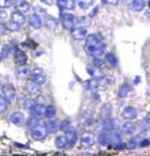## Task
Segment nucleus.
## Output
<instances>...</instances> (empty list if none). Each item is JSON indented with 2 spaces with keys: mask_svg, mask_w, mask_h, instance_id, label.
<instances>
[{
  "mask_svg": "<svg viewBox=\"0 0 150 156\" xmlns=\"http://www.w3.org/2000/svg\"><path fill=\"white\" fill-rule=\"evenodd\" d=\"M60 21H61V25L65 29V30H72V29H75L77 25V20L73 14L71 13H65V12H61L60 14Z\"/></svg>",
  "mask_w": 150,
  "mask_h": 156,
  "instance_id": "2",
  "label": "nucleus"
},
{
  "mask_svg": "<svg viewBox=\"0 0 150 156\" xmlns=\"http://www.w3.org/2000/svg\"><path fill=\"white\" fill-rule=\"evenodd\" d=\"M13 7H14V9H16V11L22 12V13H25V14H27V13L33 9L31 4L29 3L27 0H16Z\"/></svg>",
  "mask_w": 150,
  "mask_h": 156,
  "instance_id": "7",
  "label": "nucleus"
},
{
  "mask_svg": "<svg viewBox=\"0 0 150 156\" xmlns=\"http://www.w3.org/2000/svg\"><path fill=\"white\" fill-rule=\"evenodd\" d=\"M79 7L81 9H88L91 5V0H79Z\"/></svg>",
  "mask_w": 150,
  "mask_h": 156,
  "instance_id": "38",
  "label": "nucleus"
},
{
  "mask_svg": "<svg viewBox=\"0 0 150 156\" xmlns=\"http://www.w3.org/2000/svg\"><path fill=\"white\" fill-rule=\"evenodd\" d=\"M136 130H137L136 125L132 124L130 121H128V122H125V124L122 126V131H123L124 134H128V135L134 134V131H136Z\"/></svg>",
  "mask_w": 150,
  "mask_h": 156,
  "instance_id": "22",
  "label": "nucleus"
},
{
  "mask_svg": "<svg viewBox=\"0 0 150 156\" xmlns=\"http://www.w3.org/2000/svg\"><path fill=\"white\" fill-rule=\"evenodd\" d=\"M111 113H112V105L110 103H106L102 109H101V117L102 119H107V117H111Z\"/></svg>",
  "mask_w": 150,
  "mask_h": 156,
  "instance_id": "28",
  "label": "nucleus"
},
{
  "mask_svg": "<svg viewBox=\"0 0 150 156\" xmlns=\"http://www.w3.org/2000/svg\"><path fill=\"white\" fill-rule=\"evenodd\" d=\"M85 50L89 55L94 57L103 56L106 52V44L102 39V35H99V34H90V35L86 37Z\"/></svg>",
  "mask_w": 150,
  "mask_h": 156,
  "instance_id": "1",
  "label": "nucleus"
},
{
  "mask_svg": "<svg viewBox=\"0 0 150 156\" xmlns=\"http://www.w3.org/2000/svg\"><path fill=\"white\" fill-rule=\"evenodd\" d=\"M72 37L75 39H84V38L88 37V30H86L85 26L79 25L75 29H72Z\"/></svg>",
  "mask_w": 150,
  "mask_h": 156,
  "instance_id": "15",
  "label": "nucleus"
},
{
  "mask_svg": "<svg viewBox=\"0 0 150 156\" xmlns=\"http://www.w3.org/2000/svg\"><path fill=\"white\" fill-rule=\"evenodd\" d=\"M30 77H31V81L35 82L38 85H43L47 82V76L46 73L43 72L41 68H34L33 70H30Z\"/></svg>",
  "mask_w": 150,
  "mask_h": 156,
  "instance_id": "3",
  "label": "nucleus"
},
{
  "mask_svg": "<svg viewBox=\"0 0 150 156\" xmlns=\"http://www.w3.org/2000/svg\"><path fill=\"white\" fill-rule=\"evenodd\" d=\"M99 85L106 86V85H110V83H114L115 82V76H111V74H102L101 80H98Z\"/></svg>",
  "mask_w": 150,
  "mask_h": 156,
  "instance_id": "27",
  "label": "nucleus"
},
{
  "mask_svg": "<svg viewBox=\"0 0 150 156\" xmlns=\"http://www.w3.org/2000/svg\"><path fill=\"white\" fill-rule=\"evenodd\" d=\"M7 33H8V29L5 22H0V35H5Z\"/></svg>",
  "mask_w": 150,
  "mask_h": 156,
  "instance_id": "42",
  "label": "nucleus"
},
{
  "mask_svg": "<svg viewBox=\"0 0 150 156\" xmlns=\"http://www.w3.org/2000/svg\"><path fill=\"white\" fill-rule=\"evenodd\" d=\"M56 115V108L54 105H48L46 107V111H45V116L47 117V119H52Z\"/></svg>",
  "mask_w": 150,
  "mask_h": 156,
  "instance_id": "36",
  "label": "nucleus"
},
{
  "mask_svg": "<svg viewBox=\"0 0 150 156\" xmlns=\"http://www.w3.org/2000/svg\"><path fill=\"white\" fill-rule=\"evenodd\" d=\"M21 47H25V48H29V50H35V48L38 47L37 46V43L33 41V39H30V38H27L26 41H24L22 43H21Z\"/></svg>",
  "mask_w": 150,
  "mask_h": 156,
  "instance_id": "32",
  "label": "nucleus"
},
{
  "mask_svg": "<svg viewBox=\"0 0 150 156\" xmlns=\"http://www.w3.org/2000/svg\"><path fill=\"white\" fill-rule=\"evenodd\" d=\"M129 92H130V85H129V83H123L122 86L119 87L118 95H119V98L124 99V98H127V96L129 95Z\"/></svg>",
  "mask_w": 150,
  "mask_h": 156,
  "instance_id": "23",
  "label": "nucleus"
},
{
  "mask_svg": "<svg viewBox=\"0 0 150 156\" xmlns=\"http://www.w3.org/2000/svg\"><path fill=\"white\" fill-rule=\"evenodd\" d=\"M148 5H149V7H150V2H149V3H148Z\"/></svg>",
  "mask_w": 150,
  "mask_h": 156,
  "instance_id": "49",
  "label": "nucleus"
},
{
  "mask_svg": "<svg viewBox=\"0 0 150 156\" xmlns=\"http://www.w3.org/2000/svg\"><path fill=\"white\" fill-rule=\"evenodd\" d=\"M7 107H8V101L3 96H0V113H4L7 111Z\"/></svg>",
  "mask_w": 150,
  "mask_h": 156,
  "instance_id": "39",
  "label": "nucleus"
},
{
  "mask_svg": "<svg viewBox=\"0 0 150 156\" xmlns=\"http://www.w3.org/2000/svg\"><path fill=\"white\" fill-rule=\"evenodd\" d=\"M9 18V14L5 9H0V22H7V20Z\"/></svg>",
  "mask_w": 150,
  "mask_h": 156,
  "instance_id": "40",
  "label": "nucleus"
},
{
  "mask_svg": "<svg viewBox=\"0 0 150 156\" xmlns=\"http://www.w3.org/2000/svg\"><path fill=\"white\" fill-rule=\"evenodd\" d=\"M25 122H26V125H27V128L33 129L34 126L39 125V117H37V116H31V117H29V119L25 121Z\"/></svg>",
  "mask_w": 150,
  "mask_h": 156,
  "instance_id": "31",
  "label": "nucleus"
},
{
  "mask_svg": "<svg viewBox=\"0 0 150 156\" xmlns=\"http://www.w3.org/2000/svg\"><path fill=\"white\" fill-rule=\"evenodd\" d=\"M39 2H41L42 4H45V5H52L55 0H39Z\"/></svg>",
  "mask_w": 150,
  "mask_h": 156,
  "instance_id": "45",
  "label": "nucleus"
},
{
  "mask_svg": "<svg viewBox=\"0 0 150 156\" xmlns=\"http://www.w3.org/2000/svg\"><path fill=\"white\" fill-rule=\"evenodd\" d=\"M111 142H114L115 146H118L120 143H123L122 142V138H120V135L119 134H116V133H112V136H111Z\"/></svg>",
  "mask_w": 150,
  "mask_h": 156,
  "instance_id": "41",
  "label": "nucleus"
},
{
  "mask_svg": "<svg viewBox=\"0 0 150 156\" xmlns=\"http://www.w3.org/2000/svg\"><path fill=\"white\" fill-rule=\"evenodd\" d=\"M26 18H27V16L25 13H22V12H18V11H12V13L9 14V20H12L13 22H16V23H18L20 26H22V25H25L26 23Z\"/></svg>",
  "mask_w": 150,
  "mask_h": 156,
  "instance_id": "8",
  "label": "nucleus"
},
{
  "mask_svg": "<svg viewBox=\"0 0 150 156\" xmlns=\"http://www.w3.org/2000/svg\"><path fill=\"white\" fill-rule=\"evenodd\" d=\"M47 25L50 26V27H55V25H56V21H55L54 18L48 17V18H47Z\"/></svg>",
  "mask_w": 150,
  "mask_h": 156,
  "instance_id": "43",
  "label": "nucleus"
},
{
  "mask_svg": "<svg viewBox=\"0 0 150 156\" xmlns=\"http://www.w3.org/2000/svg\"><path fill=\"white\" fill-rule=\"evenodd\" d=\"M106 57V62H107V64L111 66V68H116L118 66V58L115 57V55L114 53H111V52H108V53H106L104 55Z\"/></svg>",
  "mask_w": 150,
  "mask_h": 156,
  "instance_id": "29",
  "label": "nucleus"
},
{
  "mask_svg": "<svg viewBox=\"0 0 150 156\" xmlns=\"http://www.w3.org/2000/svg\"><path fill=\"white\" fill-rule=\"evenodd\" d=\"M145 7H146V2L145 0H133L132 5H130L133 12H141L145 9Z\"/></svg>",
  "mask_w": 150,
  "mask_h": 156,
  "instance_id": "21",
  "label": "nucleus"
},
{
  "mask_svg": "<svg viewBox=\"0 0 150 156\" xmlns=\"http://www.w3.org/2000/svg\"><path fill=\"white\" fill-rule=\"evenodd\" d=\"M5 25H7L8 31H11V33H17V31H20V30H21V26L18 25V23L13 22L12 20H9L8 22H5Z\"/></svg>",
  "mask_w": 150,
  "mask_h": 156,
  "instance_id": "30",
  "label": "nucleus"
},
{
  "mask_svg": "<svg viewBox=\"0 0 150 156\" xmlns=\"http://www.w3.org/2000/svg\"><path fill=\"white\" fill-rule=\"evenodd\" d=\"M46 129L47 131H50V133H52V131H55L57 130V128H59V122H57L56 120H54V117L52 119H48L47 120V122H46Z\"/></svg>",
  "mask_w": 150,
  "mask_h": 156,
  "instance_id": "25",
  "label": "nucleus"
},
{
  "mask_svg": "<svg viewBox=\"0 0 150 156\" xmlns=\"http://www.w3.org/2000/svg\"><path fill=\"white\" fill-rule=\"evenodd\" d=\"M9 120H11V122L13 125H17V126L24 125L25 124V121H26V119H25V116H24L22 112H13V113L9 116Z\"/></svg>",
  "mask_w": 150,
  "mask_h": 156,
  "instance_id": "13",
  "label": "nucleus"
},
{
  "mask_svg": "<svg viewBox=\"0 0 150 156\" xmlns=\"http://www.w3.org/2000/svg\"><path fill=\"white\" fill-rule=\"evenodd\" d=\"M69 126H71V120H69V119H65V120H63L59 124V129L65 131L67 129L69 128Z\"/></svg>",
  "mask_w": 150,
  "mask_h": 156,
  "instance_id": "37",
  "label": "nucleus"
},
{
  "mask_svg": "<svg viewBox=\"0 0 150 156\" xmlns=\"http://www.w3.org/2000/svg\"><path fill=\"white\" fill-rule=\"evenodd\" d=\"M29 111H30V113L33 116H37V117H42L45 116V111H46V107L41 104V103H33L31 107L29 108Z\"/></svg>",
  "mask_w": 150,
  "mask_h": 156,
  "instance_id": "14",
  "label": "nucleus"
},
{
  "mask_svg": "<svg viewBox=\"0 0 150 156\" xmlns=\"http://www.w3.org/2000/svg\"><path fill=\"white\" fill-rule=\"evenodd\" d=\"M14 87L11 83H7V85H3V91H2V96L7 101H12L14 99Z\"/></svg>",
  "mask_w": 150,
  "mask_h": 156,
  "instance_id": "9",
  "label": "nucleus"
},
{
  "mask_svg": "<svg viewBox=\"0 0 150 156\" xmlns=\"http://www.w3.org/2000/svg\"><path fill=\"white\" fill-rule=\"evenodd\" d=\"M122 117L124 120H134L137 117V109L134 108V107H125V108L122 111Z\"/></svg>",
  "mask_w": 150,
  "mask_h": 156,
  "instance_id": "12",
  "label": "nucleus"
},
{
  "mask_svg": "<svg viewBox=\"0 0 150 156\" xmlns=\"http://www.w3.org/2000/svg\"><path fill=\"white\" fill-rule=\"evenodd\" d=\"M14 61H16V64H18V65H25L27 62L26 52L21 50V48H17V50L14 51Z\"/></svg>",
  "mask_w": 150,
  "mask_h": 156,
  "instance_id": "11",
  "label": "nucleus"
},
{
  "mask_svg": "<svg viewBox=\"0 0 150 156\" xmlns=\"http://www.w3.org/2000/svg\"><path fill=\"white\" fill-rule=\"evenodd\" d=\"M4 58H5V57H4V56H3V53H2V51H0V62H2V61L4 60Z\"/></svg>",
  "mask_w": 150,
  "mask_h": 156,
  "instance_id": "48",
  "label": "nucleus"
},
{
  "mask_svg": "<svg viewBox=\"0 0 150 156\" xmlns=\"http://www.w3.org/2000/svg\"><path fill=\"white\" fill-rule=\"evenodd\" d=\"M16 0H0V9H5L8 11L9 8H12L14 5Z\"/></svg>",
  "mask_w": 150,
  "mask_h": 156,
  "instance_id": "34",
  "label": "nucleus"
},
{
  "mask_svg": "<svg viewBox=\"0 0 150 156\" xmlns=\"http://www.w3.org/2000/svg\"><path fill=\"white\" fill-rule=\"evenodd\" d=\"M84 87L88 91H95L99 87V82H98L97 78H90V80L84 82Z\"/></svg>",
  "mask_w": 150,
  "mask_h": 156,
  "instance_id": "19",
  "label": "nucleus"
},
{
  "mask_svg": "<svg viewBox=\"0 0 150 156\" xmlns=\"http://www.w3.org/2000/svg\"><path fill=\"white\" fill-rule=\"evenodd\" d=\"M26 91L30 95L39 94V92H41V85H38V83H35V82H33V81L27 82V83H26Z\"/></svg>",
  "mask_w": 150,
  "mask_h": 156,
  "instance_id": "18",
  "label": "nucleus"
},
{
  "mask_svg": "<svg viewBox=\"0 0 150 156\" xmlns=\"http://www.w3.org/2000/svg\"><path fill=\"white\" fill-rule=\"evenodd\" d=\"M93 122H94V120H93V117H91V116H90V117H88V119H86V121H85V122H84V124H85L86 126H89V125H91V124H93Z\"/></svg>",
  "mask_w": 150,
  "mask_h": 156,
  "instance_id": "46",
  "label": "nucleus"
},
{
  "mask_svg": "<svg viewBox=\"0 0 150 156\" xmlns=\"http://www.w3.org/2000/svg\"><path fill=\"white\" fill-rule=\"evenodd\" d=\"M150 144V140L149 139H144L140 142V147H148V146Z\"/></svg>",
  "mask_w": 150,
  "mask_h": 156,
  "instance_id": "44",
  "label": "nucleus"
},
{
  "mask_svg": "<svg viewBox=\"0 0 150 156\" xmlns=\"http://www.w3.org/2000/svg\"><path fill=\"white\" fill-rule=\"evenodd\" d=\"M86 70H88V73L91 76V78H101L102 77V74L99 73V70H98V68H95V66H88L86 68Z\"/></svg>",
  "mask_w": 150,
  "mask_h": 156,
  "instance_id": "33",
  "label": "nucleus"
},
{
  "mask_svg": "<svg viewBox=\"0 0 150 156\" xmlns=\"http://www.w3.org/2000/svg\"><path fill=\"white\" fill-rule=\"evenodd\" d=\"M141 136H133L132 139H129V142H128V147L129 148H136V147H138L140 146V142H141Z\"/></svg>",
  "mask_w": 150,
  "mask_h": 156,
  "instance_id": "35",
  "label": "nucleus"
},
{
  "mask_svg": "<svg viewBox=\"0 0 150 156\" xmlns=\"http://www.w3.org/2000/svg\"><path fill=\"white\" fill-rule=\"evenodd\" d=\"M56 4L61 12H69L76 8V0H56Z\"/></svg>",
  "mask_w": 150,
  "mask_h": 156,
  "instance_id": "6",
  "label": "nucleus"
},
{
  "mask_svg": "<svg viewBox=\"0 0 150 156\" xmlns=\"http://www.w3.org/2000/svg\"><path fill=\"white\" fill-rule=\"evenodd\" d=\"M48 134V131L46 129V126H42V125H37L31 129V136L33 139L35 140H43L46 139V136Z\"/></svg>",
  "mask_w": 150,
  "mask_h": 156,
  "instance_id": "5",
  "label": "nucleus"
},
{
  "mask_svg": "<svg viewBox=\"0 0 150 156\" xmlns=\"http://www.w3.org/2000/svg\"><path fill=\"white\" fill-rule=\"evenodd\" d=\"M102 129L104 130V133H111L114 130V120L111 117L102 119Z\"/></svg>",
  "mask_w": 150,
  "mask_h": 156,
  "instance_id": "20",
  "label": "nucleus"
},
{
  "mask_svg": "<svg viewBox=\"0 0 150 156\" xmlns=\"http://www.w3.org/2000/svg\"><path fill=\"white\" fill-rule=\"evenodd\" d=\"M65 138H67V143H68L69 147H73V146L77 143V131H76V129L69 126V128L65 130Z\"/></svg>",
  "mask_w": 150,
  "mask_h": 156,
  "instance_id": "10",
  "label": "nucleus"
},
{
  "mask_svg": "<svg viewBox=\"0 0 150 156\" xmlns=\"http://www.w3.org/2000/svg\"><path fill=\"white\" fill-rule=\"evenodd\" d=\"M26 22L29 23V26L33 27V29H41L43 26V18L41 14H38V13H31V14H29L27 18H26Z\"/></svg>",
  "mask_w": 150,
  "mask_h": 156,
  "instance_id": "4",
  "label": "nucleus"
},
{
  "mask_svg": "<svg viewBox=\"0 0 150 156\" xmlns=\"http://www.w3.org/2000/svg\"><path fill=\"white\" fill-rule=\"evenodd\" d=\"M97 13H98V7H95L94 9H93V11H91L90 12V14H89V17H95V14Z\"/></svg>",
  "mask_w": 150,
  "mask_h": 156,
  "instance_id": "47",
  "label": "nucleus"
},
{
  "mask_svg": "<svg viewBox=\"0 0 150 156\" xmlns=\"http://www.w3.org/2000/svg\"><path fill=\"white\" fill-rule=\"evenodd\" d=\"M16 77L18 80H25V78L30 77V68L26 65H20L16 69Z\"/></svg>",
  "mask_w": 150,
  "mask_h": 156,
  "instance_id": "17",
  "label": "nucleus"
},
{
  "mask_svg": "<svg viewBox=\"0 0 150 156\" xmlns=\"http://www.w3.org/2000/svg\"><path fill=\"white\" fill-rule=\"evenodd\" d=\"M80 142H81L82 147L89 148V147H91V146L94 144V135L91 134V133H84V134L81 135Z\"/></svg>",
  "mask_w": 150,
  "mask_h": 156,
  "instance_id": "16",
  "label": "nucleus"
},
{
  "mask_svg": "<svg viewBox=\"0 0 150 156\" xmlns=\"http://www.w3.org/2000/svg\"><path fill=\"white\" fill-rule=\"evenodd\" d=\"M98 142H99V144L102 146V147H108V146L112 143V142H111V136L108 135V133L101 134L99 138H98Z\"/></svg>",
  "mask_w": 150,
  "mask_h": 156,
  "instance_id": "24",
  "label": "nucleus"
},
{
  "mask_svg": "<svg viewBox=\"0 0 150 156\" xmlns=\"http://www.w3.org/2000/svg\"><path fill=\"white\" fill-rule=\"evenodd\" d=\"M55 146L59 150H63V148H65L67 146H68V143H67V138H65V135H57L56 138H55Z\"/></svg>",
  "mask_w": 150,
  "mask_h": 156,
  "instance_id": "26",
  "label": "nucleus"
}]
</instances>
